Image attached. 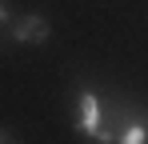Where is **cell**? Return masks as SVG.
Here are the masks:
<instances>
[{
	"instance_id": "6da1fadb",
	"label": "cell",
	"mask_w": 148,
	"mask_h": 144,
	"mask_svg": "<svg viewBox=\"0 0 148 144\" xmlns=\"http://www.w3.org/2000/svg\"><path fill=\"white\" fill-rule=\"evenodd\" d=\"M80 112H84V116H80V128H84V132H96L100 128V100L92 92H80Z\"/></svg>"
},
{
	"instance_id": "7a4b0ae2",
	"label": "cell",
	"mask_w": 148,
	"mask_h": 144,
	"mask_svg": "<svg viewBox=\"0 0 148 144\" xmlns=\"http://www.w3.org/2000/svg\"><path fill=\"white\" fill-rule=\"evenodd\" d=\"M24 20H28V40H32V44H44V40L52 36V24L44 20V16H36V12H28Z\"/></svg>"
},
{
	"instance_id": "3957f363",
	"label": "cell",
	"mask_w": 148,
	"mask_h": 144,
	"mask_svg": "<svg viewBox=\"0 0 148 144\" xmlns=\"http://www.w3.org/2000/svg\"><path fill=\"white\" fill-rule=\"evenodd\" d=\"M116 140H124V144H144L148 132H144V124H124V132L116 136Z\"/></svg>"
},
{
	"instance_id": "277c9868",
	"label": "cell",
	"mask_w": 148,
	"mask_h": 144,
	"mask_svg": "<svg viewBox=\"0 0 148 144\" xmlns=\"http://www.w3.org/2000/svg\"><path fill=\"white\" fill-rule=\"evenodd\" d=\"M8 20H12V12H8V0H0V28H4Z\"/></svg>"
},
{
	"instance_id": "5b68a950",
	"label": "cell",
	"mask_w": 148,
	"mask_h": 144,
	"mask_svg": "<svg viewBox=\"0 0 148 144\" xmlns=\"http://www.w3.org/2000/svg\"><path fill=\"white\" fill-rule=\"evenodd\" d=\"M12 140H16V136H12L8 128H0V144H12Z\"/></svg>"
}]
</instances>
